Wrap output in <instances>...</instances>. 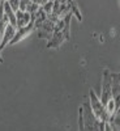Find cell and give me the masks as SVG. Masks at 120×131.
Returning a JSON list of instances; mask_svg holds the SVG:
<instances>
[{
    "instance_id": "cell-1",
    "label": "cell",
    "mask_w": 120,
    "mask_h": 131,
    "mask_svg": "<svg viewBox=\"0 0 120 131\" xmlns=\"http://www.w3.org/2000/svg\"><path fill=\"white\" fill-rule=\"evenodd\" d=\"M72 15L73 13H68L63 18L56 21L55 28H54V31H52V36L46 45L47 49H58L65 41H68L71 38V18H72Z\"/></svg>"
},
{
    "instance_id": "cell-2",
    "label": "cell",
    "mask_w": 120,
    "mask_h": 131,
    "mask_svg": "<svg viewBox=\"0 0 120 131\" xmlns=\"http://www.w3.org/2000/svg\"><path fill=\"white\" fill-rule=\"evenodd\" d=\"M81 113H82V121H84V130H93V131H98V130H104V122L99 121L93 113L90 104L85 102L81 106Z\"/></svg>"
},
{
    "instance_id": "cell-3",
    "label": "cell",
    "mask_w": 120,
    "mask_h": 131,
    "mask_svg": "<svg viewBox=\"0 0 120 131\" xmlns=\"http://www.w3.org/2000/svg\"><path fill=\"white\" fill-rule=\"evenodd\" d=\"M89 98H90L89 104H90V107H91V110H93L94 115H95L98 119H99V121H102V122H107V121H110L111 115L107 113L106 106L102 104L101 98L95 94V92H94L93 89H90V91H89Z\"/></svg>"
},
{
    "instance_id": "cell-4",
    "label": "cell",
    "mask_w": 120,
    "mask_h": 131,
    "mask_svg": "<svg viewBox=\"0 0 120 131\" xmlns=\"http://www.w3.org/2000/svg\"><path fill=\"white\" fill-rule=\"evenodd\" d=\"M112 97V78L111 72L108 70L103 71L102 75V84H101V101L103 105L107 104V101Z\"/></svg>"
},
{
    "instance_id": "cell-5",
    "label": "cell",
    "mask_w": 120,
    "mask_h": 131,
    "mask_svg": "<svg viewBox=\"0 0 120 131\" xmlns=\"http://www.w3.org/2000/svg\"><path fill=\"white\" fill-rule=\"evenodd\" d=\"M55 24H56L55 21L47 17L42 24H39V25L35 28V30L38 31V37H39L41 39H50L51 36H52L54 28H55Z\"/></svg>"
},
{
    "instance_id": "cell-6",
    "label": "cell",
    "mask_w": 120,
    "mask_h": 131,
    "mask_svg": "<svg viewBox=\"0 0 120 131\" xmlns=\"http://www.w3.org/2000/svg\"><path fill=\"white\" fill-rule=\"evenodd\" d=\"M35 30V24H34V18L31 17V21L29 23V25L26 26H22V28H17L16 30V34L15 37L12 38V41L9 42V45H16V43H18L20 41H22L25 37H28L31 31Z\"/></svg>"
},
{
    "instance_id": "cell-7",
    "label": "cell",
    "mask_w": 120,
    "mask_h": 131,
    "mask_svg": "<svg viewBox=\"0 0 120 131\" xmlns=\"http://www.w3.org/2000/svg\"><path fill=\"white\" fill-rule=\"evenodd\" d=\"M16 30H17L16 26L10 25V24L7 25V28H5V30H4V33H3L2 42H0V50H3L4 47H7V46L9 45V42L12 41V38H13L15 34H16Z\"/></svg>"
},
{
    "instance_id": "cell-8",
    "label": "cell",
    "mask_w": 120,
    "mask_h": 131,
    "mask_svg": "<svg viewBox=\"0 0 120 131\" xmlns=\"http://www.w3.org/2000/svg\"><path fill=\"white\" fill-rule=\"evenodd\" d=\"M16 20H17V28H22L29 25L31 21V13L26 12V10H16Z\"/></svg>"
},
{
    "instance_id": "cell-9",
    "label": "cell",
    "mask_w": 120,
    "mask_h": 131,
    "mask_svg": "<svg viewBox=\"0 0 120 131\" xmlns=\"http://www.w3.org/2000/svg\"><path fill=\"white\" fill-rule=\"evenodd\" d=\"M3 8H4V12H5L7 17H8V21H9V24L17 28V20H16V10H13V8L10 7V4L8 3V0H7V2H4V4H3Z\"/></svg>"
},
{
    "instance_id": "cell-10",
    "label": "cell",
    "mask_w": 120,
    "mask_h": 131,
    "mask_svg": "<svg viewBox=\"0 0 120 131\" xmlns=\"http://www.w3.org/2000/svg\"><path fill=\"white\" fill-rule=\"evenodd\" d=\"M112 98L116 102V106L119 109L120 106V83H112Z\"/></svg>"
},
{
    "instance_id": "cell-11",
    "label": "cell",
    "mask_w": 120,
    "mask_h": 131,
    "mask_svg": "<svg viewBox=\"0 0 120 131\" xmlns=\"http://www.w3.org/2000/svg\"><path fill=\"white\" fill-rule=\"evenodd\" d=\"M8 24H9L8 17H7V15L4 12L3 5H2V7H0V30H2V33H4V30H5V28H7Z\"/></svg>"
},
{
    "instance_id": "cell-12",
    "label": "cell",
    "mask_w": 120,
    "mask_h": 131,
    "mask_svg": "<svg viewBox=\"0 0 120 131\" xmlns=\"http://www.w3.org/2000/svg\"><path fill=\"white\" fill-rule=\"evenodd\" d=\"M106 106V110H107V113L110 114V115H114L115 113H116V110H117V106H116V102H115V100L111 97L110 100L107 101V104L104 105Z\"/></svg>"
},
{
    "instance_id": "cell-13",
    "label": "cell",
    "mask_w": 120,
    "mask_h": 131,
    "mask_svg": "<svg viewBox=\"0 0 120 131\" xmlns=\"http://www.w3.org/2000/svg\"><path fill=\"white\" fill-rule=\"evenodd\" d=\"M110 122L112 125V130H120V112H116L114 115H111Z\"/></svg>"
},
{
    "instance_id": "cell-14",
    "label": "cell",
    "mask_w": 120,
    "mask_h": 131,
    "mask_svg": "<svg viewBox=\"0 0 120 131\" xmlns=\"http://www.w3.org/2000/svg\"><path fill=\"white\" fill-rule=\"evenodd\" d=\"M42 8L45 9V12L47 13V16L51 15V13H52V8H54V0H48V2L43 5Z\"/></svg>"
},
{
    "instance_id": "cell-15",
    "label": "cell",
    "mask_w": 120,
    "mask_h": 131,
    "mask_svg": "<svg viewBox=\"0 0 120 131\" xmlns=\"http://www.w3.org/2000/svg\"><path fill=\"white\" fill-rule=\"evenodd\" d=\"M20 2H21V0H8V3L10 4V7L13 8V10H18V8H20Z\"/></svg>"
},
{
    "instance_id": "cell-16",
    "label": "cell",
    "mask_w": 120,
    "mask_h": 131,
    "mask_svg": "<svg viewBox=\"0 0 120 131\" xmlns=\"http://www.w3.org/2000/svg\"><path fill=\"white\" fill-rule=\"evenodd\" d=\"M111 78H112V83H120V73L111 72Z\"/></svg>"
},
{
    "instance_id": "cell-17",
    "label": "cell",
    "mask_w": 120,
    "mask_h": 131,
    "mask_svg": "<svg viewBox=\"0 0 120 131\" xmlns=\"http://www.w3.org/2000/svg\"><path fill=\"white\" fill-rule=\"evenodd\" d=\"M31 2H34V3L38 4L39 7H43V5H45V4L48 2V0H31Z\"/></svg>"
},
{
    "instance_id": "cell-18",
    "label": "cell",
    "mask_w": 120,
    "mask_h": 131,
    "mask_svg": "<svg viewBox=\"0 0 120 131\" xmlns=\"http://www.w3.org/2000/svg\"><path fill=\"white\" fill-rule=\"evenodd\" d=\"M2 51V50H0ZM0 63H3V57H2V52H0Z\"/></svg>"
},
{
    "instance_id": "cell-19",
    "label": "cell",
    "mask_w": 120,
    "mask_h": 131,
    "mask_svg": "<svg viewBox=\"0 0 120 131\" xmlns=\"http://www.w3.org/2000/svg\"><path fill=\"white\" fill-rule=\"evenodd\" d=\"M3 4H4V0H0V7H2Z\"/></svg>"
},
{
    "instance_id": "cell-20",
    "label": "cell",
    "mask_w": 120,
    "mask_h": 131,
    "mask_svg": "<svg viewBox=\"0 0 120 131\" xmlns=\"http://www.w3.org/2000/svg\"><path fill=\"white\" fill-rule=\"evenodd\" d=\"M116 112H120V106H119V109H117V110H116Z\"/></svg>"
},
{
    "instance_id": "cell-21",
    "label": "cell",
    "mask_w": 120,
    "mask_h": 131,
    "mask_svg": "<svg viewBox=\"0 0 120 131\" xmlns=\"http://www.w3.org/2000/svg\"><path fill=\"white\" fill-rule=\"evenodd\" d=\"M4 2H7V0H4Z\"/></svg>"
}]
</instances>
